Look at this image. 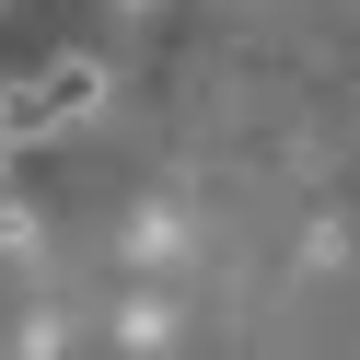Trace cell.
Masks as SVG:
<instances>
[{
  "instance_id": "cell-1",
  "label": "cell",
  "mask_w": 360,
  "mask_h": 360,
  "mask_svg": "<svg viewBox=\"0 0 360 360\" xmlns=\"http://www.w3.org/2000/svg\"><path fill=\"white\" fill-rule=\"evenodd\" d=\"M94 105H105V70L94 58H58V70H35V82H0V140L47 151V140H70Z\"/></svg>"
},
{
  "instance_id": "cell-2",
  "label": "cell",
  "mask_w": 360,
  "mask_h": 360,
  "mask_svg": "<svg viewBox=\"0 0 360 360\" xmlns=\"http://www.w3.org/2000/svg\"><path fill=\"white\" fill-rule=\"evenodd\" d=\"M128 244H140V256H174V244H186V221H174V210H140V233H128Z\"/></svg>"
},
{
  "instance_id": "cell-3",
  "label": "cell",
  "mask_w": 360,
  "mask_h": 360,
  "mask_svg": "<svg viewBox=\"0 0 360 360\" xmlns=\"http://www.w3.org/2000/svg\"><path fill=\"white\" fill-rule=\"evenodd\" d=\"M0 256H35V210L24 198H0Z\"/></svg>"
},
{
  "instance_id": "cell-4",
  "label": "cell",
  "mask_w": 360,
  "mask_h": 360,
  "mask_svg": "<svg viewBox=\"0 0 360 360\" xmlns=\"http://www.w3.org/2000/svg\"><path fill=\"white\" fill-rule=\"evenodd\" d=\"M24 360H70V326H58V314H35V326H24Z\"/></svg>"
},
{
  "instance_id": "cell-5",
  "label": "cell",
  "mask_w": 360,
  "mask_h": 360,
  "mask_svg": "<svg viewBox=\"0 0 360 360\" xmlns=\"http://www.w3.org/2000/svg\"><path fill=\"white\" fill-rule=\"evenodd\" d=\"M0 12H12V0H0Z\"/></svg>"
}]
</instances>
